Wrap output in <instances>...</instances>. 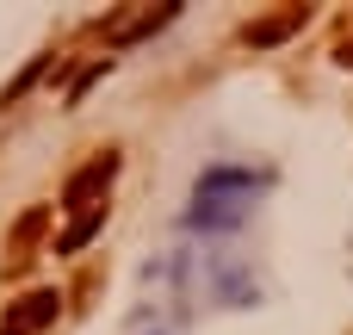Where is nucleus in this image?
<instances>
[{"label":"nucleus","instance_id":"obj_1","mask_svg":"<svg viewBox=\"0 0 353 335\" xmlns=\"http://www.w3.org/2000/svg\"><path fill=\"white\" fill-rule=\"evenodd\" d=\"M56 311H62V292H25L19 305H6V317H0V335H37L56 323Z\"/></svg>","mask_w":353,"mask_h":335},{"label":"nucleus","instance_id":"obj_2","mask_svg":"<svg viewBox=\"0 0 353 335\" xmlns=\"http://www.w3.org/2000/svg\"><path fill=\"white\" fill-rule=\"evenodd\" d=\"M118 180V155L105 149V155H93L81 174H68V186H62V205H74V211H93L99 205V193Z\"/></svg>","mask_w":353,"mask_h":335},{"label":"nucleus","instance_id":"obj_3","mask_svg":"<svg viewBox=\"0 0 353 335\" xmlns=\"http://www.w3.org/2000/svg\"><path fill=\"white\" fill-rule=\"evenodd\" d=\"M310 19V6H285V12H273V19H261V25H248L242 37L254 44V50H267V44H279V37H292L298 25Z\"/></svg>","mask_w":353,"mask_h":335},{"label":"nucleus","instance_id":"obj_4","mask_svg":"<svg viewBox=\"0 0 353 335\" xmlns=\"http://www.w3.org/2000/svg\"><path fill=\"white\" fill-rule=\"evenodd\" d=\"M168 19H174V6H143V12H130V19H118V25H112V44H130V37H143V31L168 25Z\"/></svg>","mask_w":353,"mask_h":335},{"label":"nucleus","instance_id":"obj_5","mask_svg":"<svg viewBox=\"0 0 353 335\" xmlns=\"http://www.w3.org/2000/svg\"><path fill=\"white\" fill-rule=\"evenodd\" d=\"M99 224H105V205H93V211H81V218H74V224H68V230L56 236V255H74V249H87V236H93Z\"/></svg>","mask_w":353,"mask_h":335},{"label":"nucleus","instance_id":"obj_6","mask_svg":"<svg viewBox=\"0 0 353 335\" xmlns=\"http://www.w3.org/2000/svg\"><path fill=\"white\" fill-rule=\"evenodd\" d=\"M335 62H341V68H353V37H341V50H335Z\"/></svg>","mask_w":353,"mask_h":335}]
</instances>
